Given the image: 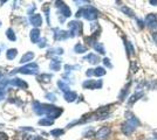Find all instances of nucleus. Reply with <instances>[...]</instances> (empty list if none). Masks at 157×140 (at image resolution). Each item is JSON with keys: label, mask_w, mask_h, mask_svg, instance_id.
I'll return each instance as SVG.
<instances>
[{"label": "nucleus", "mask_w": 157, "mask_h": 140, "mask_svg": "<svg viewBox=\"0 0 157 140\" xmlns=\"http://www.w3.org/2000/svg\"><path fill=\"white\" fill-rule=\"evenodd\" d=\"M145 23L149 28H156L157 27V18L155 14H148L145 18Z\"/></svg>", "instance_id": "f257e3e1"}, {"label": "nucleus", "mask_w": 157, "mask_h": 140, "mask_svg": "<svg viewBox=\"0 0 157 140\" xmlns=\"http://www.w3.org/2000/svg\"><path fill=\"white\" fill-rule=\"evenodd\" d=\"M122 132L124 133V134H127V136H129V134H131L134 132V130H135V126H134L131 123H129V121H125V123H123L122 124Z\"/></svg>", "instance_id": "f03ea898"}, {"label": "nucleus", "mask_w": 157, "mask_h": 140, "mask_svg": "<svg viewBox=\"0 0 157 140\" xmlns=\"http://www.w3.org/2000/svg\"><path fill=\"white\" fill-rule=\"evenodd\" d=\"M109 133H110V130H109L108 127H102L98 132H97L96 137L98 139H104V138L108 137Z\"/></svg>", "instance_id": "7ed1b4c3"}, {"label": "nucleus", "mask_w": 157, "mask_h": 140, "mask_svg": "<svg viewBox=\"0 0 157 140\" xmlns=\"http://www.w3.org/2000/svg\"><path fill=\"white\" fill-rule=\"evenodd\" d=\"M127 118H128V121H129V123H131L135 127H136V126H140V124H141V123H140V120L134 116V115H131L130 112H127Z\"/></svg>", "instance_id": "20e7f679"}, {"label": "nucleus", "mask_w": 157, "mask_h": 140, "mask_svg": "<svg viewBox=\"0 0 157 140\" xmlns=\"http://www.w3.org/2000/svg\"><path fill=\"white\" fill-rule=\"evenodd\" d=\"M143 96V93L142 92H138V93H135L133 97L130 98V101H129V104H133L134 102H136L137 99H140V97H142Z\"/></svg>", "instance_id": "39448f33"}, {"label": "nucleus", "mask_w": 157, "mask_h": 140, "mask_svg": "<svg viewBox=\"0 0 157 140\" xmlns=\"http://www.w3.org/2000/svg\"><path fill=\"white\" fill-rule=\"evenodd\" d=\"M122 11L124 12L127 15H129V16H134V12L130 10V8H128V7H123L122 8Z\"/></svg>", "instance_id": "423d86ee"}, {"label": "nucleus", "mask_w": 157, "mask_h": 140, "mask_svg": "<svg viewBox=\"0 0 157 140\" xmlns=\"http://www.w3.org/2000/svg\"><path fill=\"white\" fill-rule=\"evenodd\" d=\"M127 49H129V54H134V48L130 42H127Z\"/></svg>", "instance_id": "0eeeda50"}, {"label": "nucleus", "mask_w": 157, "mask_h": 140, "mask_svg": "<svg viewBox=\"0 0 157 140\" xmlns=\"http://www.w3.org/2000/svg\"><path fill=\"white\" fill-rule=\"evenodd\" d=\"M104 72H106V71L102 69V68H98V69H96V72H95V74H96V75H103Z\"/></svg>", "instance_id": "6e6552de"}, {"label": "nucleus", "mask_w": 157, "mask_h": 140, "mask_svg": "<svg viewBox=\"0 0 157 140\" xmlns=\"http://www.w3.org/2000/svg\"><path fill=\"white\" fill-rule=\"evenodd\" d=\"M154 138H155V140H157V133H154Z\"/></svg>", "instance_id": "1a4fd4ad"}]
</instances>
